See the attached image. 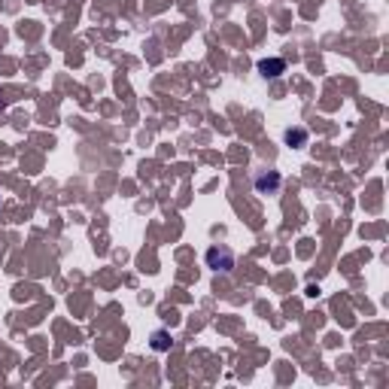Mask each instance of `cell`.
Returning <instances> with one entry per match:
<instances>
[{
  "instance_id": "3957f363",
  "label": "cell",
  "mask_w": 389,
  "mask_h": 389,
  "mask_svg": "<svg viewBox=\"0 0 389 389\" xmlns=\"http://www.w3.org/2000/svg\"><path fill=\"white\" fill-rule=\"evenodd\" d=\"M283 70H286L283 58H264V61H259V73L264 79H277Z\"/></svg>"
},
{
  "instance_id": "277c9868",
  "label": "cell",
  "mask_w": 389,
  "mask_h": 389,
  "mask_svg": "<svg viewBox=\"0 0 389 389\" xmlns=\"http://www.w3.org/2000/svg\"><path fill=\"white\" fill-rule=\"evenodd\" d=\"M286 143L289 146H304V143H308V131H304V128H289L286 131Z\"/></svg>"
},
{
  "instance_id": "5b68a950",
  "label": "cell",
  "mask_w": 389,
  "mask_h": 389,
  "mask_svg": "<svg viewBox=\"0 0 389 389\" xmlns=\"http://www.w3.org/2000/svg\"><path fill=\"white\" fill-rule=\"evenodd\" d=\"M152 350H159V353L170 350V335L168 332H155L152 335Z\"/></svg>"
},
{
  "instance_id": "6da1fadb",
  "label": "cell",
  "mask_w": 389,
  "mask_h": 389,
  "mask_svg": "<svg viewBox=\"0 0 389 389\" xmlns=\"http://www.w3.org/2000/svg\"><path fill=\"white\" fill-rule=\"evenodd\" d=\"M207 268L210 271H216V274H228L231 268H235V253L228 250V246H210V250H207Z\"/></svg>"
},
{
  "instance_id": "7a4b0ae2",
  "label": "cell",
  "mask_w": 389,
  "mask_h": 389,
  "mask_svg": "<svg viewBox=\"0 0 389 389\" xmlns=\"http://www.w3.org/2000/svg\"><path fill=\"white\" fill-rule=\"evenodd\" d=\"M253 186L259 195H277L280 186H283V177H280L277 170H259L253 177Z\"/></svg>"
}]
</instances>
